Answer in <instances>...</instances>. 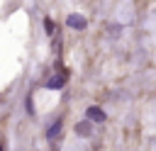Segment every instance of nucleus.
Masks as SVG:
<instances>
[{"label":"nucleus","mask_w":156,"mask_h":151,"mask_svg":"<svg viewBox=\"0 0 156 151\" xmlns=\"http://www.w3.org/2000/svg\"><path fill=\"white\" fill-rule=\"evenodd\" d=\"M76 134L78 136H90L93 134V124L90 122H78L76 124Z\"/></svg>","instance_id":"2"},{"label":"nucleus","mask_w":156,"mask_h":151,"mask_svg":"<svg viewBox=\"0 0 156 151\" xmlns=\"http://www.w3.org/2000/svg\"><path fill=\"white\" fill-rule=\"evenodd\" d=\"M58 132H61V119H56V122L46 129V136H49V139H54V136H58Z\"/></svg>","instance_id":"5"},{"label":"nucleus","mask_w":156,"mask_h":151,"mask_svg":"<svg viewBox=\"0 0 156 151\" xmlns=\"http://www.w3.org/2000/svg\"><path fill=\"white\" fill-rule=\"evenodd\" d=\"M44 29H46V34H51V32H54V19L46 17V19H44Z\"/></svg>","instance_id":"6"},{"label":"nucleus","mask_w":156,"mask_h":151,"mask_svg":"<svg viewBox=\"0 0 156 151\" xmlns=\"http://www.w3.org/2000/svg\"><path fill=\"white\" fill-rule=\"evenodd\" d=\"M88 119L93 122H105V112L100 107H88Z\"/></svg>","instance_id":"3"},{"label":"nucleus","mask_w":156,"mask_h":151,"mask_svg":"<svg viewBox=\"0 0 156 151\" xmlns=\"http://www.w3.org/2000/svg\"><path fill=\"white\" fill-rule=\"evenodd\" d=\"M66 24H68L71 29H85V27H88V19H85L83 15H68Z\"/></svg>","instance_id":"1"},{"label":"nucleus","mask_w":156,"mask_h":151,"mask_svg":"<svg viewBox=\"0 0 156 151\" xmlns=\"http://www.w3.org/2000/svg\"><path fill=\"white\" fill-rule=\"evenodd\" d=\"M0 151H2V146H0Z\"/></svg>","instance_id":"7"},{"label":"nucleus","mask_w":156,"mask_h":151,"mask_svg":"<svg viewBox=\"0 0 156 151\" xmlns=\"http://www.w3.org/2000/svg\"><path fill=\"white\" fill-rule=\"evenodd\" d=\"M63 83H66V76H54V78H49V80H46V88H51V90H54V88H61Z\"/></svg>","instance_id":"4"}]
</instances>
